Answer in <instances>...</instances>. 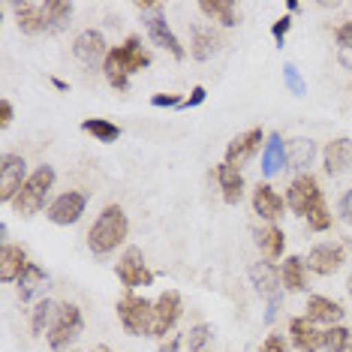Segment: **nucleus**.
Returning <instances> with one entry per match:
<instances>
[{
    "mask_svg": "<svg viewBox=\"0 0 352 352\" xmlns=\"http://www.w3.org/2000/svg\"><path fill=\"white\" fill-rule=\"evenodd\" d=\"M259 352H289V346H286V340L280 338V334H271V338L259 346Z\"/></svg>",
    "mask_w": 352,
    "mask_h": 352,
    "instance_id": "a19ab883",
    "label": "nucleus"
},
{
    "mask_svg": "<svg viewBox=\"0 0 352 352\" xmlns=\"http://www.w3.org/2000/svg\"><path fill=\"white\" fill-rule=\"evenodd\" d=\"M15 283H19V295H21V301H30L39 289H43L45 283H49V274H45V271L39 268V265H34V262H30V265L25 268V274L15 280Z\"/></svg>",
    "mask_w": 352,
    "mask_h": 352,
    "instance_id": "a878e982",
    "label": "nucleus"
},
{
    "mask_svg": "<svg viewBox=\"0 0 352 352\" xmlns=\"http://www.w3.org/2000/svg\"><path fill=\"white\" fill-rule=\"evenodd\" d=\"M178 349H181V338H169V340L160 343L157 352H178Z\"/></svg>",
    "mask_w": 352,
    "mask_h": 352,
    "instance_id": "c03bdc74",
    "label": "nucleus"
},
{
    "mask_svg": "<svg viewBox=\"0 0 352 352\" xmlns=\"http://www.w3.org/2000/svg\"><path fill=\"white\" fill-rule=\"evenodd\" d=\"M45 15H49V34L67 28V21L73 19V3H63V0H45Z\"/></svg>",
    "mask_w": 352,
    "mask_h": 352,
    "instance_id": "c756f323",
    "label": "nucleus"
},
{
    "mask_svg": "<svg viewBox=\"0 0 352 352\" xmlns=\"http://www.w3.org/2000/svg\"><path fill=\"white\" fill-rule=\"evenodd\" d=\"M259 145H262V130L259 126H256V130H247V133H238L235 139L229 142V148H226V163L235 166V169H241L247 160L259 151Z\"/></svg>",
    "mask_w": 352,
    "mask_h": 352,
    "instance_id": "ddd939ff",
    "label": "nucleus"
},
{
    "mask_svg": "<svg viewBox=\"0 0 352 352\" xmlns=\"http://www.w3.org/2000/svg\"><path fill=\"white\" fill-rule=\"evenodd\" d=\"M126 229H130V223H126V214H124L121 205L102 208L97 223H94L91 232H87V247H91L97 256H106V253L115 250L118 244H124Z\"/></svg>",
    "mask_w": 352,
    "mask_h": 352,
    "instance_id": "f03ea898",
    "label": "nucleus"
},
{
    "mask_svg": "<svg viewBox=\"0 0 352 352\" xmlns=\"http://www.w3.org/2000/svg\"><path fill=\"white\" fill-rule=\"evenodd\" d=\"M307 223H310V232H325L328 226H331V214H328L325 202H322V205H316L314 211L307 214Z\"/></svg>",
    "mask_w": 352,
    "mask_h": 352,
    "instance_id": "f704fd0d",
    "label": "nucleus"
},
{
    "mask_svg": "<svg viewBox=\"0 0 352 352\" xmlns=\"http://www.w3.org/2000/svg\"><path fill=\"white\" fill-rule=\"evenodd\" d=\"M85 133H91L97 142H102V145H109V142H115L118 135H121V126L106 121V118H87V121L82 124Z\"/></svg>",
    "mask_w": 352,
    "mask_h": 352,
    "instance_id": "c85d7f7f",
    "label": "nucleus"
},
{
    "mask_svg": "<svg viewBox=\"0 0 352 352\" xmlns=\"http://www.w3.org/2000/svg\"><path fill=\"white\" fill-rule=\"evenodd\" d=\"M256 244H259V250L268 256V259H277V256H283V244H286V238H283V232H280L274 223L265 229H259L256 232Z\"/></svg>",
    "mask_w": 352,
    "mask_h": 352,
    "instance_id": "bb28decb",
    "label": "nucleus"
},
{
    "mask_svg": "<svg viewBox=\"0 0 352 352\" xmlns=\"http://www.w3.org/2000/svg\"><path fill=\"white\" fill-rule=\"evenodd\" d=\"M202 15H208L211 21H217L223 28H235L238 25V6L232 0H202L199 3Z\"/></svg>",
    "mask_w": 352,
    "mask_h": 352,
    "instance_id": "393cba45",
    "label": "nucleus"
},
{
    "mask_svg": "<svg viewBox=\"0 0 352 352\" xmlns=\"http://www.w3.org/2000/svg\"><path fill=\"white\" fill-rule=\"evenodd\" d=\"M314 157H316V142L314 139H292L289 148H286V169H307V166H314Z\"/></svg>",
    "mask_w": 352,
    "mask_h": 352,
    "instance_id": "5701e85b",
    "label": "nucleus"
},
{
    "mask_svg": "<svg viewBox=\"0 0 352 352\" xmlns=\"http://www.w3.org/2000/svg\"><path fill=\"white\" fill-rule=\"evenodd\" d=\"M253 211L259 214L262 220L274 223L277 217H283V199L274 193V187H268V184H256L253 190Z\"/></svg>",
    "mask_w": 352,
    "mask_h": 352,
    "instance_id": "f3484780",
    "label": "nucleus"
},
{
    "mask_svg": "<svg viewBox=\"0 0 352 352\" xmlns=\"http://www.w3.org/2000/svg\"><path fill=\"white\" fill-rule=\"evenodd\" d=\"M289 28H292V19H289V15H283V19L274 21L271 34H274V43H277V45H283V39H286V34H289Z\"/></svg>",
    "mask_w": 352,
    "mask_h": 352,
    "instance_id": "4c0bfd02",
    "label": "nucleus"
},
{
    "mask_svg": "<svg viewBox=\"0 0 352 352\" xmlns=\"http://www.w3.org/2000/svg\"><path fill=\"white\" fill-rule=\"evenodd\" d=\"M82 310L76 307V304H60L58 307V316H54V325L49 328V346L52 349H67L69 343H73L78 334H82Z\"/></svg>",
    "mask_w": 352,
    "mask_h": 352,
    "instance_id": "423d86ee",
    "label": "nucleus"
},
{
    "mask_svg": "<svg viewBox=\"0 0 352 352\" xmlns=\"http://www.w3.org/2000/svg\"><path fill=\"white\" fill-rule=\"evenodd\" d=\"M12 124V102L10 100H0V130Z\"/></svg>",
    "mask_w": 352,
    "mask_h": 352,
    "instance_id": "79ce46f5",
    "label": "nucleus"
},
{
    "mask_svg": "<svg viewBox=\"0 0 352 352\" xmlns=\"http://www.w3.org/2000/svg\"><path fill=\"white\" fill-rule=\"evenodd\" d=\"M289 334H292V343L301 352H316V349H322V343H325V331H319L307 316H295L289 322Z\"/></svg>",
    "mask_w": 352,
    "mask_h": 352,
    "instance_id": "2eb2a0df",
    "label": "nucleus"
},
{
    "mask_svg": "<svg viewBox=\"0 0 352 352\" xmlns=\"http://www.w3.org/2000/svg\"><path fill=\"white\" fill-rule=\"evenodd\" d=\"M52 85L58 87V91H67V82H60V78H52Z\"/></svg>",
    "mask_w": 352,
    "mask_h": 352,
    "instance_id": "49530a36",
    "label": "nucleus"
},
{
    "mask_svg": "<svg viewBox=\"0 0 352 352\" xmlns=\"http://www.w3.org/2000/svg\"><path fill=\"white\" fill-rule=\"evenodd\" d=\"M286 205H289V211L301 214V217H307L316 205H322V190H319L314 175H298L292 181V187L286 190Z\"/></svg>",
    "mask_w": 352,
    "mask_h": 352,
    "instance_id": "1a4fd4ad",
    "label": "nucleus"
},
{
    "mask_svg": "<svg viewBox=\"0 0 352 352\" xmlns=\"http://www.w3.org/2000/svg\"><path fill=\"white\" fill-rule=\"evenodd\" d=\"M283 166H286V145L277 133H271L265 142V151H262V175L271 178V175H277Z\"/></svg>",
    "mask_w": 352,
    "mask_h": 352,
    "instance_id": "b1692460",
    "label": "nucleus"
},
{
    "mask_svg": "<svg viewBox=\"0 0 352 352\" xmlns=\"http://www.w3.org/2000/svg\"><path fill=\"white\" fill-rule=\"evenodd\" d=\"M340 63H343V67H349V69H352V52L340 49Z\"/></svg>",
    "mask_w": 352,
    "mask_h": 352,
    "instance_id": "a18cd8bd",
    "label": "nucleus"
},
{
    "mask_svg": "<svg viewBox=\"0 0 352 352\" xmlns=\"http://www.w3.org/2000/svg\"><path fill=\"white\" fill-rule=\"evenodd\" d=\"M340 217L346 223H352V190H346L343 199H340Z\"/></svg>",
    "mask_w": 352,
    "mask_h": 352,
    "instance_id": "37998d69",
    "label": "nucleus"
},
{
    "mask_svg": "<svg viewBox=\"0 0 352 352\" xmlns=\"http://www.w3.org/2000/svg\"><path fill=\"white\" fill-rule=\"evenodd\" d=\"M118 319H121L124 331L133 334V338H142L148 334L151 338V325H154V304L135 292H126L121 301H118Z\"/></svg>",
    "mask_w": 352,
    "mask_h": 352,
    "instance_id": "20e7f679",
    "label": "nucleus"
},
{
    "mask_svg": "<svg viewBox=\"0 0 352 352\" xmlns=\"http://www.w3.org/2000/svg\"><path fill=\"white\" fill-rule=\"evenodd\" d=\"M205 97H208V91H205L202 85H196L193 91H190V97L184 100V106H181V109H196V106H202V102H205Z\"/></svg>",
    "mask_w": 352,
    "mask_h": 352,
    "instance_id": "ea45409f",
    "label": "nucleus"
},
{
    "mask_svg": "<svg viewBox=\"0 0 352 352\" xmlns=\"http://www.w3.org/2000/svg\"><path fill=\"white\" fill-rule=\"evenodd\" d=\"M217 49H220V39L214 36V30H196L193 34V49H190V54H193L196 60L214 58V52Z\"/></svg>",
    "mask_w": 352,
    "mask_h": 352,
    "instance_id": "7c9ffc66",
    "label": "nucleus"
},
{
    "mask_svg": "<svg viewBox=\"0 0 352 352\" xmlns=\"http://www.w3.org/2000/svg\"><path fill=\"white\" fill-rule=\"evenodd\" d=\"M250 280H253L256 292L268 298L265 322H274L277 307H280V292H283V277L277 274V268L271 262H256V265H250Z\"/></svg>",
    "mask_w": 352,
    "mask_h": 352,
    "instance_id": "0eeeda50",
    "label": "nucleus"
},
{
    "mask_svg": "<svg viewBox=\"0 0 352 352\" xmlns=\"http://www.w3.org/2000/svg\"><path fill=\"white\" fill-rule=\"evenodd\" d=\"M54 316H58V304H52L49 298L39 301L34 307V319H30V325H34V334H43L45 328L54 325Z\"/></svg>",
    "mask_w": 352,
    "mask_h": 352,
    "instance_id": "2f4dec72",
    "label": "nucleus"
},
{
    "mask_svg": "<svg viewBox=\"0 0 352 352\" xmlns=\"http://www.w3.org/2000/svg\"><path fill=\"white\" fill-rule=\"evenodd\" d=\"M52 184H54V169L52 166H39V169L25 181L21 193L15 196V202H12V208L19 211V217H34L39 208L45 205V196H49Z\"/></svg>",
    "mask_w": 352,
    "mask_h": 352,
    "instance_id": "7ed1b4c3",
    "label": "nucleus"
},
{
    "mask_svg": "<svg viewBox=\"0 0 352 352\" xmlns=\"http://www.w3.org/2000/svg\"><path fill=\"white\" fill-rule=\"evenodd\" d=\"M343 314L346 310L340 307L338 301H331V298H322V295H310V301H307V319L310 322H325V325H338Z\"/></svg>",
    "mask_w": 352,
    "mask_h": 352,
    "instance_id": "412c9836",
    "label": "nucleus"
},
{
    "mask_svg": "<svg viewBox=\"0 0 352 352\" xmlns=\"http://www.w3.org/2000/svg\"><path fill=\"white\" fill-rule=\"evenodd\" d=\"M283 82H286V87H289V94H295V97H304V91H307V85H304V78H301L295 63H286L283 67Z\"/></svg>",
    "mask_w": 352,
    "mask_h": 352,
    "instance_id": "72a5a7b5",
    "label": "nucleus"
},
{
    "mask_svg": "<svg viewBox=\"0 0 352 352\" xmlns=\"http://www.w3.org/2000/svg\"><path fill=\"white\" fill-rule=\"evenodd\" d=\"M151 67V54L142 49V39L130 36L124 45H115L106 60H102V73H106V82L115 87V91H126L130 85V76L139 73V69Z\"/></svg>",
    "mask_w": 352,
    "mask_h": 352,
    "instance_id": "f257e3e1",
    "label": "nucleus"
},
{
    "mask_svg": "<svg viewBox=\"0 0 352 352\" xmlns=\"http://www.w3.org/2000/svg\"><path fill=\"white\" fill-rule=\"evenodd\" d=\"M118 280L126 286V289H139V286H151L154 283V274L145 265V256H142L139 247H126L121 262H118Z\"/></svg>",
    "mask_w": 352,
    "mask_h": 352,
    "instance_id": "9d476101",
    "label": "nucleus"
},
{
    "mask_svg": "<svg viewBox=\"0 0 352 352\" xmlns=\"http://www.w3.org/2000/svg\"><path fill=\"white\" fill-rule=\"evenodd\" d=\"M91 352H111L109 346H97V349H91Z\"/></svg>",
    "mask_w": 352,
    "mask_h": 352,
    "instance_id": "de8ad7c7",
    "label": "nucleus"
},
{
    "mask_svg": "<svg viewBox=\"0 0 352 352\" xmlns=\"http://www.w3.org/2000/svg\"><path fill=\"white\" fill-rule=\"evenodd\" d=\"M322 160H325V172H328V175H340V172H346L349 166H352V139L340 135V139L328 142Z\"/></svg>",
    "mask_w": 352,
    "mask_h": 352,
    "instance_id": "a211bd4d",
    "label": "nucleus"
},
{
    "mask_svg": "<svg viewBox=\"0 0 352 352\" xmlns=\"http://www.w3.org/2000/svg\"><path fill=\"white\" fill-rule=\"evenodd\" d=\"M73 54L82 63H87V67H94L100 58L106 60V39H102L100 30H85V34H78L76 36V43H73Z\"/></svg>",
    "mask_w": 352,
    "mask_h": 352,
    "instance_id": "dca6fc26",
    "label": "nucleus"
},
{
    "mask_svg": "<svg viewBox=\"0 0 352 352\" xmlns=\"http://www.w3.org/2000/svg\"><path fill=\"white\" fill-rule=\"evenodd\" d=\"M142 21H145V30H148L151 43L160 45V49H166L175 60H184V58H187V52H184L181 39L172 34L169 21H166L163 6H160V3H151V10H145V19H142Z\"/></svg>",
    "mask_w": 352,
    "mask_h": 352,
    "instance_id": "39448f33",
    "label": "nucleus"
},
{
    "mask_svg": "<svg viewBox=\"0 0 352 352\" xmlns=\"http://www.w3.org/2000/svg\"><path fill=\"white\" fill-rule=\"evenodd\" d=\"M211 340V328H208L205 322L202 325H196L193 331H190V338H187V346H190V352H202V346Z\"/></svg>",
    "mask_w": 352,
    "mask_h": 352,
    "instance_id": "c9c22d12",
    "label": "nucleus"
},
{
    "mask_svg": "<svg viewBox=\"0 0 352 352\" xmlns=\"http://www.w3.org/2000/svg\"><path fill=\"white\" fill-rule=\"evenodd\" d=\"M334 39H338L340 49L352 52V21H343V25L338 28V34H334Z\"/></svg>",
    "mask_w": 352,
    "mask_h": 352,
    "instance_id": "58836bf2",
    "label": "nucleus"
},
{
    "mask_svg": "<svg viewBox=\"0 0 352 352\" xmlns=\"http://www.w3.org/2000/svg\"><path fill=\"white\" fill-rule=\"evenodd\" d=\"M217 181H220V190H223V199H226L229 205H238L244 196V178H241V169H235V166L223 163L217 166Z\"/></svg>",
    "mask_w": 352,
    "mask_h": 352,
    "instance_id": "4be33fe9",
    "label": "nucleus"
},
{
    "mask_svg": "<svg viewBox=\"0 0 352 352\" xmlns=\"http://www.w3.org/2000/svg\"><path fill=\"white\" fill-rule=\"evenodd\" d=\"M15 19L25 34H49V15H45V3H15Z\"/></svg>",
    "mask_w": 352,
    "mask_h": 352,
    "instance_id": "6ab92c4d",
    "label": "nucleus"
},
{
    "mask_svg": "<svg viewBox=\"0 0 352 352\" xmlns=\"http://www.w3.org/2000/svg\"><path fill=\"white\" fill-rule=\"evenodd\" d=\"M343 262H346V253L340 244H316L307 256V265L316 274H334V271H340Z\"/></svg>",
    "mask_w": 352,
    "mask_h": 352,
    "instance_id": "4468645a",
    "label": "nucleus"
},
{
    "mask_svg": "<svg viewBox=\"0 0 352 352\" xmlns=\"http://www.w3.org/2000/svg\"><path fill=\"white\" fill-rule=\"evenodd\" d=\"M304 268H307V262H304L301 256H289V259L283 262V268H280L283 289H289V292H301L304 289Z\"/></svg>",
    "mask_w": 352,
    "mask_h": 352,
    "instance_id": "cd10ccee",
    "label": "nucleus"
},
{
    "mask_svg": "<svg viewBox=\"0 0 352 352\" xmlns=\"http://www.w3.org/2000/svg\"><path fill=\"white\" fill-rule=\"evenodd\" d=\"M28 178L30 175H28L25 157H19V154H3L0 157V202L12 205Z\"/></svg>",
    "mask_w": 352,
    "mask_h": 352,
    "instance_id": "6e6552de",
    "label": "nucleus"
},
{
    "mask_svg": "<svg viewBox=\"0 0 352 352\" xmlns=\"http://www.w3.org/2000/svg\"><path fill=\"white\" fill-rule=\"evenodd\" d=\"M346 292H349V295H352V277H349V280H346Z\"/></svg>",
    "mask_w": 352,
    "mask_h": 352,
    "instance_id": "09e8293b",
    "label": "nucleus"
},
{
    "mask_svg": "<svg viewBox=\"0 0 352 352\" xmlns=\"http://www.w3.org/2000/svg\"><path fill=\"white\" fill-rule=\"evenodd\" d=\"M181 319V292L166 289L154 301V325H151V338H166Z\"/></svg>",
    "mask_w": 352,
    "mask_h": 352,
    "instance_id": "9b49d317",
    "label": "nucleus"
},
{
    "mask_svg": "<svg viewBox=\"0 0 352 352\" xmlns=\"http://www.w3.org/2000/svg\"><path fill=\"white\" fill-rule=\"evenodd\" d=\"M87 196L78 193V190H69V193H60L54 202L49 205V220L58 223V226H69L85 214Z\"/></svg>",
    "mask_w": 352,
    "mask_h": 352,
    "instance_id": "f8f14e48",
    "label": "nucleus"
},
{
    "mask_svg": "<svg viewBox=\"0 0 352 352\" xmlns=\"http://www.w3.org/2000/svg\"><path fill=\"white\" fill-rule=\"evenodd\" d=\"M346 346H349V328H343V325H331V328H328L322 349L325 352H343Z\"/></svg>",
    "mask_w": 352,
    "mask_h": 352,
    "instance_id": "473e14b6",
    "label": "nucleus"
},
{
    "mask_svg": "<svg viewBox=\"0 0 352 352\" xmlns=\"http://www.w3.org/2000/svg\"><path fill=\"white\" fill-rule=\"evenodd\" d=\"M151 102H154L157 109H181L184 106V100L178 97V94H157Z\"/></svg>",
    "mask_w": 352,
    "mask_h": 352,
    "instance_id": "e433bc0d",
    "label": "nucleus"
},
{
    "mask_svg": "<svg viewBox=\"0 0 352 352\" xmlns=\"http://www.w3.org/2000/svg\"><path fill=\"white\" fill-rule=\"evenodd\" d=\"M30 265L28 262V253L21 247H12V244H3L0 247V280L3 283H12L25 274V268Z\"/></svg>",
    "mask_w": 352,
    "mask_h": 352,
    "instance_id": "aec40b11",
    "label": "nucleus"
}]
</instances>
